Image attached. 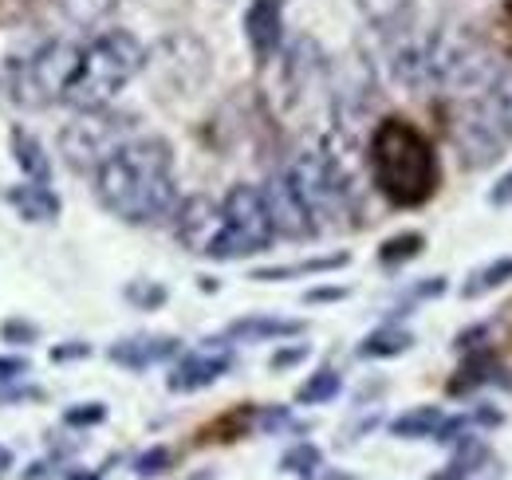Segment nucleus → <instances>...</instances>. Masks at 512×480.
I'll list each match as a JSON object with an SVG mask.
<instances>
[{
    "mask_svg": "<svg viewBox=\"0 0 512 480\" xmlns=\"http://www.w3.org/2000/svg\"><path fill=\"white\" fill-rule=\"evenodd\" d=\"M410 347H414V335L410 331H402V327H379L375 335H367L359 343V359H394V355H402Z\"/></svg>",
    "mask_w": 512,
    "mask_h": 480,
    "instance_id": "obj_20",
    "label": "nucleus"
},
{
    "mask_svg": "<svg viewBox=\"0 0 512 480\" xmlns=\"http://www.w3.org/2000/svg\"><path fill=\"white\" fill-rule=\"evenodd\" d=\"M339 386H343V378H339L335 370H320V374H312V378L296 390V402H300V406L327 402V398H335V394H339Z\"/></svg>",
    "mask_w": 512,
    "mask_h": 480,
    "instance_id": "obj_25",
    "label": "nucleus"
},
{
    "mask_svg": "<svg viewBox=\"0 0 512 480\" xmlns=\"http://www.w3.org/2000/svg\"><path fill=\"white\" fill-rule=\"evenodd\" d=\"M142 63H146V48L138 44V36H130L127 28L99 32L91 44H83V60H79V71L67 87L64 103H71L75 111L107 107L138 75Z\"/></svg>",
    "mask_w": 512,
    "mask_h": 480,
    "instance_id": "obj_3",
    "label": "nucleus"
},
{
    "mask_svg": "<svg viewBox=\"0 0 512 480\" xmlns=\"http://www.w3.org/2000/svg\"><path fill=\"white\" fill-rule=\"evenodd\" d=\"M320 465H323V457L316 445H296V449L284 453V473H296V477H304V480H316Z\"/></svg>",
    "mask_w": 512,
    "mask_h": 480,
    "instance_id": "obj_28",
    "label": "nucleus"
},
{
    "mask_svg": "<svg viewBox=\"0 0 512 480\" xmlns=\"http://www.w3.org/2000/svg\"><path fill=\"white\" fill-rule=\"evenodd\" d=\"M221 225H225V213H221V205H217L213 197H190V201H182V209L174 213V233H178V240H182L190 252H197V256L209 252V244L217 240Z\"/></svg>",
    "mask_w": 512,
    "mask_h": 480,
    "instance_id": "obj_10",
    "label": "nucleus"
},
{
    "mask_svg": "<svg viewBox=\"0 0 512 480\" xmlns=\"http://www.w3.org/2000/svg\"><path fill=\"white\" fill-rule=\"evenodd\" d=\"M127 300L134 303V307H162L166 303V288L162 284H130L127 288Z\"/></svg>",
    "mask_w": 512,
    "mask_h": 480,
    "instance_id": "obj_30",
    "label": "nucleus"
},
{
    "mask_svg": "<svg viewBox=\"0 0 512 480\" xmlns=\"http://www.w3.org/2000/svg\"><path fill=\"white\" fill-rule=\"evenodd\" d=\"M95 193L127 225H158L174 213V154L162 138H127L99 170Z\"/></svg>",
    "mask_w": 512,
    "mask_h": 480,
    "instance_id": "obj_1",
    "label": "nucleus"
},
{
    "mask_svg": "<svg viewBox=\"0 0 512 480\" xmlns=\"http://www.w3.org/2000/svg\"><path fill=\"white\" fill-rule=\"evenodd\" d=\"M371 178L375 189L398 209L426 205L442 185L434 142L414 122L390 115L371 134Z\"/></svg>",
    "mask_w": 512,
    "mask_h": 480,
    "instance_id": "obj_2",
    "label": "nucleus"
},
{
    "mask_svg": "<svg viewBox=\"0 0 512 480\" xmlns=\"http://www.w3.org/2000/svg\"><path fill=\"white\" fill-rule=\"evenodd\" d=\"M245 36L256 63L264 67L280 52V40H284V0H253L245 12Z\"/></svg>",
    "mask_w": 512,
    "mask_h": 480,
    "instance_id": "obj_11",
    "label": "nucleus"
},
{
    "mask_svg": "<svg viewBox=\"0 0 512 480\" xmlns=\"http://www.w3.org/2000/svg\"><path fill=\"white\" fill-rule=\"evenodd\" d=\"M24 374H28V359H0V386L16 382V378H24Z\"/></svg>",
    "mask_w": 512,
    "mask_h": 480,
    "instance_id": "obj_33",
    "label": "nucleus"
},
{
    "mask_svg": "<svg viewBox=\"0 0 512 480\" xmlns=\"http://www.w3.org/2000/svg\"><path fill=\"white\" fill-rule=\"evenodd\" d=\"M174 465V453L170 449H150V453H142L138 461H134V473L138 477H158V473H166Z\"/></svg>",
    "mask_w": 512,
    "mask_h": 480,
    "instance_id": "obj_29",
    "label": "nucleus"
},
{
    "mask_svg": "<svg viewBox=\"0 0 512 480\" xmlns=\"http://www.w3.org/2000/svg\"><path fill=\"white\" fill-rule=\"evenodd\" d=\"M304 355H308V347H292V351H280V355H272V370H284V366L300 362Z\"/></svg>",
    "mask_w": 512,
    "mask_h": 480,
    "instance_id": "obj_36",
    "label": "nucleus"
},
{
    "mask_svg": "<svg viewBox=\"0 0 512 480\" xmlns=\"http://www.w3.org/2000/svg\"><path fill=\"white\" fill-rule=\"evenodd\" d=\"M8 205H12L24 221H32V225H44V221H56V217H60V197H56L48 185H40V181L12 185V189H8Z\"/></svg>",
    "mask_w": 512,
    "mask_h": 480,
    "instance_id": "obj_14",
    "label": "nucleus"
},
{
    "mask_svg": "<svg viewBox=\"0 0 512 480\" xmlns=\"http://www.w3.org/2000/svg\"><path fill=\"white\" fill-rule=\"evenodd\" d=\"M422 248H426V237H422V233H398V237H390L383 248H379V260H383L386 268H394V264L414 260Z\"/></svg>",
    "mask_w": 512,
    "mask_h": 480,
    "instance_id": "obj_27",
    "label": "nucleus"
},
{
    "mask_svg": "<svg viewBox=\"0 0 512 480\" xmlns=\"http://www.w3.org/2000/svg\"><path fill=\"white\" fill-rule=\"evenodd\" d=\"M264 193V205L272 213V225H276V237H288V240H308L316 237V221L308 213V205L300 201L296 185L288 181V174H272L268 185L260 189Z\"/></svg>",
    "mask_w": 512,
    "mask_h": 480,
    "instance_id": "obj_9",
    "label": "nucleus"
},
{
    "mask_svg": "<svg viewBox=\"0 0 512 480\" xmlns=\"http://www.w3.org/2000/svg\"><path fill=\"white\" fill-rule=\"evenodd\" d=\"M130 115H111L107 107L83 111V119L64 126L60 150L75 170H99L123 142L130 138Z\"/></svg>",
    "mask_w": 512,
    "mask_h": 480,
    "instance_id": "obj_7",
    "label": "nucleus"
},
{
    "mask_svg": "<svg viewBox=\"0 0 512 480\" xmlns=\"http://www.w3.org/2000/svg\"><path fill=\"white\" fill-rule=\"evenodd\" d=\"M300 331H304V323H296V319L245 315V319H237V323L225 331V339H229V343H260V339H288V335H300Z\"/></svg>",
    "mask_w": 512,
    "mask_h": 480,
    "instance_id": "obj_16",
    "label": "nucleus"
},
{
    "mask_svg": "<svg viewBox=\"0 0 512 480\" xmlns=\"http://www.w3.org/2000/svg\"><path fill=\"white\" fill-rule=\"evenodd\" d=\"M190 480H213V473H197V477H190Z\"/></svg>",
    "mask_w": 512,
    "mask_h": 480,
    "instance_id": "obj_39",
    "label": "nucleus"
},
{
    "mask_svg": "<svg viewBox=\"0 0 512 480\" xmlns=\"http://www.w3.org/2000/svg\"><path fill=\"white\" fill-rule=\"evenodd\" d=\"M481 99H485L489 115L501 122V130L512 138V67H501V71L489 79V87L481 91Z\"/></svg>",
    "mask_w": 512,
    "mask_h": 480,
    "instance_id": "obj_19",
    "label": "nucleus"
},
{
    "mask_svg": "<svg viewBox=\"0 0 512 480\" xmlns=\"http://www.w3.org/2000/svg\"><path fill=\"white\" fill-rule=\"evenodd\" d=\"M229 366H233V355H229V351H221L217 343H205V351H193V355H186V359L174 366V374H170V390H178V394L201 390V386L217 382Z\"/></svg>",
    "mask_w": 512,
    "mask_h": 480,
    "instance_id": "obj_12",
    "label": "nucleus"
},
{
    "mask_svg": "<svg viewBox=\"0 0 512 480\" xmlns=\"http://www.w3.org/2000/svg\"><path fill=\"white\" fill-rule=\"evenodd\" d=\"M442 425H446L442 410H430V406H422V410H410L406 418L390 421V433H394V437H434Z\"/></svg>",
    "mask_w": 512,
    "mask_h": 480,
    "instance_id": "obj_24",
    "label": "nucleus"
},
{
    "mask_svg": "<svg viewBox=\"0 0 512 480\" xmlns=\"http://www.w3.org/2000/svg\"><path fill=\"white\" fill-rule=\"evenodd\" d=\"M178 351H182V343H178L174 335H134V339L115 343L107 355H111V362H119V366H127V370H146V366H154V362L174 359Z\"/></svg>",
    "mask_w": 512,
    "mask_h": 480,
    "instance_id": "obj_13",
    "label": "nucleus"
},
{
    "mask_svg": "<svg viewBox=\"0 0 512 480\" xmlns=\"http://www.w3.org/2000/svg\"><path fill=\"white\" fill-rule=\"evenodd\" d=\"M87 355H91V347H87V343H64V347H56V351H52V359H56V362L87 359Z\"/></svg>",
    "mask_w": 512,
    "mask_h": 480,
    "instance_id": "obj_34",
    "label": "nucleus"
},
{
    "mask_svg": "<svg viewBox=\"0 0 512 480\" xmlns=\"http://www.w3.org/2000/svg\"><path fill=\"white\" fill-rule=\"evenodd\" d=\"M497 24H501V32H505V40H509V48H512V0H505V4H501Z\"/></svg>",
    "mask_w": 512,
    "mask_h": 480,
    "instance_id": "obj_38",
    "label": "nucleus"
},
{
    "mask_svg": "<svg viewBox=\"0 0 512 480\" xmlns=\"http://www.w3.org/2000/svg\"><path fill=\"white\" fill-rule=\"evenodd\" d=\"M351 256L335 252V256H316V260H300V264H280V268H256L253 280H292V276H312V272H331L343 268Z\"/></svg>",
    "mask_w": 512,
    "mask_h": 480,
    "instance_id": "obj_22",
    "label": "nucleus"
},
{
    "mask_svg": "<svg viewBox=\"0 0 512 480\" xmlns=\"http://www.w3.org/2000/svg\"><path fill=\"white\" fill-rule=\"evenodd\" d=\"M489 201H493V205H512V170L497 181V189L489 193Z\"/></svg>",
    "mask_w": 512,
    "mask_h": 480,
    "instance_id": "obj_35",
    "label": "nucleus"
},
{
    "mask_svg": "<svg viewBox=\"0 0 512 480\" xmlns=\"http://www.w3.org/2000/svg\"><path fill=\"white\" fill-rule=\"evenodd\" d=\"M449 134H453V146H457L461 162L473 166V170L493 166V162L512 146V138L501 130V122L489 115V107H485L481 95H473V99L457 111V119H453V126H449Z\"/></svg>",
    "mask_w": 512,
    "mask_h": 480,
    "instance_id": "obj_8",
    "label": "nucleus"
},
{
    "mask_svg": "<svg viewBox=\"0 0 512 480\" xmlns=\"http://www.w3.org/2000/svg\"><path fill=\"white\" fill-rule=\"evenodd\" d=\"M256 421V410L253 406H237V410H229V414H221L217 421H209L201 433H197V441L201 445H229V441H241L249 429H253Z\"/></svg>",
    "mask_w": 512,
    "mask_h": 480,
    "instance_id": "obj_17",
    "label": "nucleus"
},
{
    "mask_svg": "<svg viewBox=\"0 0 512 480\" xmlns=\"http://www.w3.org/2000/svg\"><path fill=\"white\" fill-rule=\"evenodd\" d=\"M111 8H115V0H60V12L79 28H95Z\"/></svg>",
    "mask_w": 512,
    "mask_h": 480,
    "instance_id": "obj_26",
    "label": "nucleus"
},
{
    "mask_svg": "<svg viewBox=\"0 0 512 480\" xmlns=\"http://www.w3.org/2000/svg\"><path fill=\"white\" fill-rule=\"evenodd\" d=\"M12 158L20 162V170L28 174V181H40V185L52 181V162H48L44 146L28 130H12Z\"/></svg>",
    "mask_w": 512,
    "mask_h": 480,
    "instance_id": "obj_18",
    "label": "nucleus"
},
{
    "mask_svg": "<svg viewBox=\"0 0 512 480\" xmlns=\"http://www.w3.org/2000/svg\"><path fill=\"white\" fill-rule=\"evenodd\" d=\"M221 213H225V225L205 252L209 260H241V256L264 252L276 240L272 213H268L264 193L256 185H233L221 201Z\"/></svg>",
    "mask_w": 512,
    "mask_h": 480,
    "instance_id": "obj_5",
    "label": "nucleus"
},
{
    "mask_svg": "<svg viewBox=\"0 0 512 480\" xmlns=\"http://www.w3.org/2000/svg\"><path fill=\"white\" fill-rule=\"evenodd\" d=\"M347 296V288H316V292H308L304 300L308 303H323V300H343Z\"/></svg>",
    "mask_w": 512,
    "mask_h": 480,
    "instance_id": "obj_37",
    "label": "nucleus"
},
{
    "mask_svg": "<svg viewBox=\"0 0 512 480\" xmlns=\"http://www.w3.org/2000/svg\"><path fill=\"white\" fill-rule=\"evenodd\" d=\"M497 374V366H493V351H469V359L465 366L453 374V382H449V394H469V390H477V386H485L489 378Z\"/></svg>",
    "mask_w": 512,
    "mask_h": 480,
    "instance_id": "obj_21",
    "label": "nucleus"
},
{
    "mask_svg": "<svg viewBox=\"0 0 512 480\" xmlns=\"http://www.w3.org/2000/svg\"><path fill=\"white\" fill-rule=\"evenodd\" d=\"M83 60V44L75 40H44L32 56L16 63L12 71V95L24 107H48L56 99H64L75 71Z\"/></svg>",
    "mask_w": 512,
    "mask_h": 480,
    "instance_id": "obj_6",
    "label": "nucleus"
},
{
    "mask_svg": "<svg viewBox=\"0 0 512 480\" xmlns=\"http://www.w3.org/2000/svg\"><path fill=\"white\" fill-rule=\"evenodd\" d=\"M4 465H8V453H4V449H0V469H4Z\"/></svg>",
    "mask_w": 512,
    "mask_h": 480,
    "instance_id": "obj_40",
    "label": "nucleus"
},
{
    "mask_svg": "<svg viewBox=\"0 0 512 480\" xmlns=\"http://www.w3.org/2000/svg\"><path fill=\"white\" fill-rule=\"evenodd\" d=\"M284 174L296 185L300 201L308 205L316 229H320V225H343V221H351V213H355V209H351L355 193H351V181L343 174V166H339L331 154H323V150H304L300 158H292V166H288Z\"/></svg>",
    "mask_w": 512,
    "mask_h": 480,
    "instance_id": "obj_4",
    "label": "nucleus"
},
{
    "mask_svg": "<svg viewBox=\"0 0 512 480\" xmlns=\"http://www.w3.org/2000/svg\"><path fill=\"white\" fill-rule=\"evenodd\" d=\"M509 280H512V260H493V264L477 268V272L465 280L461 300H477V296H485V292H493V288H501V284H509Z\"/></svg>",
    "mask_w": 512,
    "mask_h": 480,
    "instance_id": "obj_23",
    "label": "nucleus"
},
{
    "mask_svg": "<svg viewBox=\"0 0 512 480\" xmlns=\"http://www.w3.org/2000/svg\"><path fill=\"white\" fill-rule=\"evenodd\" d=\"M0 335H4L8 343H32V339H36V327H32V323H20V319H8V323L0 327Z\"/></svg>",
    "mask_w": 512,
    "mask_h": 480,
    "instance_id": "obj_32",
    "label": "nucleus"
},
{
    "mask_svg": "<svg viewBox=\"0 0 512 480\" xmlns=\"http://www.w3.org/2000/svg\"><path fill=\"white\" fill-rule=\"evenodd\" d=\"M103 418H107V406H99V402H91V406H71L64 414L67 425H99Z\"/></svg>",
    "mask_w": 512,
    "mask_h": 480,
    "instance_id": "obj_31",
    "label": "nucleus"
},
{
    "mask_svg": "<svg viewBox=\"0 0 512 480\" xmlns=\"http://www.w3.org/2000/svg\"><path fill=\"white\" fill-rule=\"evenodd\" d=\"M363 20L386 36H406L414 20V0H355Z\"/></svg>",
    "mask_w": 512,
    "mask_h": 480,
    "instance_id": "obj_15",
    "label": "nucleus"
}]
</instances>
